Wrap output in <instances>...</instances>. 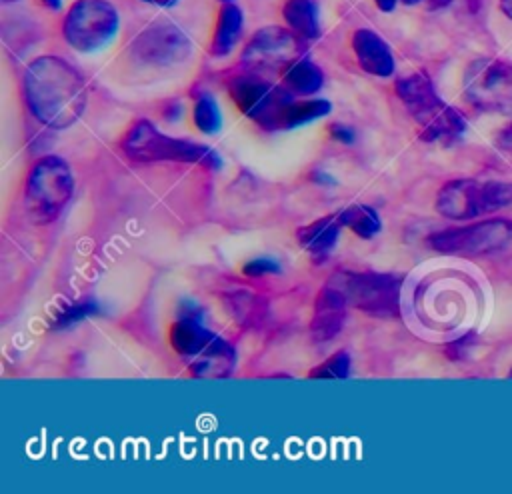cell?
Instances as JSON below:
<instances>
[{
	"instance_id": "16",
	"label": "cell",
	"mask_w": 512,
	"mask_h": 494,
	"mask_svg": "<svg viewBox=\"0 0 512 494\" xmlns=\"http://www.w3.org/2000/svg\"><path fill=\"white\" fill-rule=\"evenodd\" d=\"M244 26V14L234 2H224L218 14V24L212 40V54L226 56L236 46Z\"/></svg>"
},
{
	"instance_id": "20",
	"label": "cell",
	"mask_w": 512,
	"mask_h": 494,
	"mask_svg": "<svg viewBox=\"0 0 512 494\" xmlns=\"http://www.w3.org/2000/svg\"><path fill=\"white\" fill-rule=\"evenodd\" d=\"M332 110L328 100H306V102H288L280 114L278 128H296L326 116Z\"/></svg>"
},
{
	"instance_id": "11",
	"label": "cell",
	"mask_w": 512,
	"mask_h": 494,
	"mask_svg": "<svg viewBox=\"0 0 512 494\" xmlns=\"http://www.w3.org/2000/svg\"><path fill=\"white\" fill-rule=\"evenodd\" d=\"M130 52L144 64L170 66L182 62L192 52L190 38L172 22L158 20L146 26L130 44Z\"/></svg>"
},
{
	"instance_id": "33",
	"label": "cell",
	"mask_w": 512,
	"mask_h": 494,
	"mask_svg": "<svg viewBox=\"0 0 512 494\" xmlns=\"http://www.w3.org/2000/svg\"><path fill=\"white\" fill-rule=\"evenodd\" d=\"M4 4H10V2H16V0H2Z\"/></svg>"
},
{
	"instance_id": "29",
	"label": "cell",
	"mask_w": 512,
	"mask_h": 494,
	"mask_svg": "<svg viewBox=\"0 0 512 494\" xmlns=\"http://www.w3.org/2000/svg\"><path fill=\"white\" fill-rule=\"evenodd\" d=\"M500 10L512 20V0H500Z\"/></svg>"
},
{
	"instance_id": "13",
	"label": "cell",
	"mask_w": 512,
	"mask_h": 494,
	"mask_svg": "<svg viewBox=\"0 0 512 494\" xmlns=\"http://www.w3.org/2000/svg\"><path fill=\"white\" fill-rule=\"evenodd\" d=\"M292 30L280 26L260 28L244 48L242 62L250 70H274L290 66L298 54V42Z\"/></svg>"
},
{
	"instance_id": "31",
	"label": "cell",
	"mask_w": 512,
	"mask_h": 494,
	"mask_svg": "<svg viewBox=\"0 0 512 494\" xmlns=\"http://www.w3.org/2000/svg\"><path fill=\"white\" fill-rule=\"evenodd\" d=\"M46 6H50L52 10H60V6H62V0H42Z\"/></svg>"
},
{
	"instance_id": "15",
	"label": "cell",
	"mask_w": 512,
	"mask_h": 494,
	"mask_svg": "<svg viewBox=\"0 0 512 494\" xmlns=\"http://www.w3.org/2000/svg\"><path fill=\"white\" fill-rule=\"evenodd\" d=\"M346 306L348 304L344 296L330 284L318 294L314 304L312 324H310V330L316 340H330L342 330V324L346 318Z\"/></svg>"
},
{
	"instance_id": "26",
	"label": "cell",
	"mask_w": 512,
	"mask_h": 494,
	"mask_svg": "<svg viewBox=\"0 0 512 494\" xmlns=\"http://www.w3.org/2000/svg\"><path fill=\"white\" fill-rule=\"evenodd\" d=\"M330 136L342 144H352L354 142V130L346 124H332L330 126Z\"/></svg>"
},
{
	"instance_id": "8",
	"label": "cell",
	"mask_w": 512,
	"mask_h": 494,
	"mask_svg": "<svg viewBox=\"0 0 512 494\" xmlns=\"http://www.w3.org/2000/svg\"><path fill=\"white\" fill-rule=\"evenodd\" d=\"M512 202V184L506 182H478L452 180L442 186L436 196V210L454 220L476 218L494 212Z\"/></svg>"
},
{
	"instance_id": "4",
	"label": "cell",
	"mask_w": 512,
	"mask_h": 494,
	"mask_svg": "<svg viewBox=\"0 0 512 494\" xmlns=\"http://www.w3.org/2000/svg\"><path fill=\"white\" fill-rule=\"evenodd\" d=\"M170 342L198 378H222L234 366L232 346L194 318L178 320L170 330Z\"/></svg>"
},
{
	"instance_id": "34",
	"label": "cell",
	"mask_w": 512,
	"mask_h": 494,
	"mask_svg": "<svg viewBox=\"0 0 512 494\" xmlns=\"http://www.w3.org/2000/svg\"><path fill=\"white\" fill-rule=\"evenodd\" d=\"M222 2H234V0H222Z\"/></svg>"
},
{
	"instance_id": "5",
	"label": "cell",
	"mask_w": 512,
	"mask_h": 494,
	"mask_svg": "<svg viewBox=\"0 0 512 494\" xmlns=\"http://www.w3.org/2000/svg\"><path fill=\"white\" fill-rule=\"evenodd\" d=\"M74 192L70 166L60 156L40 158L26 180V210L36 222L54 220Z\"/></svg>"
},
{
	"instance_id": "32",
	"label": "cell",
	"mask_w": 512,
	"mask_h": 494,
	"mask_svg": "<svg viewBox=\"0 0 512 494\" xmlns=\"http://www.w3.org/2000/svg\"><path fill=\"white\" fill-rule=\"evenodd\" d=\"M400 2H404V4H408V6H412V4H416V2H420V0H400Z\"/></svg>"
},
{
	"instance_id": "1",
	"label": "cell",
	"mask_w": 512,
	"mask_h": 494,
	"mask_svg": "<svg viewBox=\"0 0 512 494\" xmlns=\"http://www.w3.org/2000/svg\"><path fill=\"white\" fill-rule=\"evenodd\" d=\"M24 94L34 118L50 128L72 126L86 108L84 78L58 56H42L26 68Z\"/></svg>"
},
{
	"instance_id": "7",
	"label": "cell",
	"mask_w": 512,
	"mask_h": 494,
	"mask_svg": "<svg viewBox=\"0 0 512 494\" xmlns=\"http://www.w3.org/2000/svg\"><path fill=\"white\" fill-rule=\"evenodd\" d=\"M334 286L348 306L372 314L394 316L400 304V280L392 274L380 272H338L332 276Z\"/></svg>"
},
{
	"instance_id": "14",
	"label": "cell",
	"mask_w": 512,
	"mask_h": 494,
	"mask_svg": "<svg viewBox=\"0 0 512 494\" xmlns=\"http://www.w3.org/2000/svg\"><path fill=\"white\" fill-rule=\"evenodd\" d=\"M352 48L362 70L374 76H390L394 72V56L388 44L368 28H360L352 36Z\"/></svg>"
},
{
	"instance_id": "12",
	"label": "cell",
	"mask_w": 512,
	"mask_h": 494,
	"mask_svg": "<svg viewBox=\"0 0 512 494\" xmlns=\"http://www.w3.org/2000/svg\"><path fill=\"white\" fill-rule=\"evenodd\" d=\"M230 94L236 106L248 118L260 122L266 128H278L280 114L290 102V96L282 88L270 86L254 74L238 76L236 80H232Z\"/></svg>"
},
{
	"instance_id": "3",
	"label": "cell",
	"mask_w": 512,
	"mask_h": 494,
	"mask_svg": "<svg viewBox=\"0 0 512 494\" xmlns=\"http://www.w3.org/2000/svg\"><path fill=\"white\" fill-rule=\"evenodd\" d=\"M122 150L138 162H186L220 168L222 160L210 146L172 138L156 130L148 120H138L124 136Z\"/></svg>"
},
{
	"instance_id": "28",
	"label": "cell",
	"mask_w": 512,
	"mask_h": 494,
	"mask_svg": "<svg viewBox=\"0 0 512 494\" xmlns=\"http://www.w3.org/2000/svg\"><path fill=\"white\" fill-rule=\"evenodd\" d=\"M396 2H398V0H376L378 8L384 10V12H390V10L396 6Z\"/></svg>"
},
{
	"instance_id": "22",
	"label": "cell",
	"mask_w": 512,
	"mask_h": 494,
	"mask_svg": "<svg viewBox=\"0 0 512 494\" xmlns=\"http://www.w3.org/2000/svg\"><path fill=\"white\" fill-rule=\"evenodd\" d=\"M100 312V306L96 300L92 298H84V300H78V302H72L68 306H64L62 310H58L54 314V320H52V328L54 330H68L72 326H76L78 322H84L86 318L94 316Z\"/></svg>"
},
{
	"instance_id": "24",
	"label": "cell",
	"mask_w": 512,
	"mask_h": 494,
	"mask_svg": "<svg viewBox=\"0 0 512 494\" xmlns=\"http://www.w3.org/2000/svg\"><path fill=\"white\" fill-rule=\"evenodd\" d=\"M350 374V356L348 352H336L326 362L310 372V378H348Z\"/></svg>"
},
{
	"instance_id": "25",
	"label": "cell",
	"mask_w": 512,
	"mask_h": 494,
	"mask_svg": "<svg viewBox=\"0 0 512 494\" xmlns=\"http://www.w3.org/2000/svg\"><path fill=\"white\" fill-rule=\"evenodd\" d=\"M244 274L248 276H262V274H276L280 272V264L272 258H256L244 264Z\"/></svg>"
},
{
	"instance_id": "6",
	"label": "cell",
	"mask_w": 512,
	"mask_h": 494,
	"mask_svg": "<svg viewBox=\"0 0 512 494\" xmlns=\"http://www.w3.org/2000/svg\"><path fill=\"white\" fill-rule=\"evenodd\" d=\"M118 12L108 0H76L64 16L62 34L78 52H98L118 32Z\"/></svg>"
},
{
	"instance_id": "18",
	"label": "cell",
	"mask_w": 512,
	"mask_h": 494,
	"mask_svg": "<svg viewBox=\"0 0 512 494\" xmlns=\"http://www.w3.org/2000/svg\"><path fill=\"white\" fill-rule=\"evenodd\" d=\"M282 16L288 28L302 40H314L320 34L318 6L314 0H286Z\"/></svg>"
},
{
	"instance_id": "27",
	"label": "cell",
	"mask_w": 512,
	"mask_h": 494,
	"mask_svg": "<svg viewBox=\"0 0 512 494\" xmlns=\"http://www.w3.org/2000/svg\"><path fill=\"white\" fill-rule=\"evenodd\" d=\"M312 180H316V182H320V184H334V178L328 176V174L322 172V170H316V172L312 174Z\"/></svg>"
},
{
	"instance_id": "17",
	"label": "cell",
	"mask_w": 512,
	"mask_h": 494,
	"mask_svg": "<svg viewBox=\"0 0 512 494\" xmlns=\"http://www.w3.org/2000/svg\"><path fill=\"white\" fill-rule=\"evenodd\" d=\"M340 218L338 216H326L320 218L304 228L298 230V240L300 244L310 252V254H328L334 244L338 242V234H340Z\"/></svg>"
},
{
	"instance_id": "2",
	"label": "cell",
	"mask_w": 512,
	"mask_h": 494,
	"mask_svg": "<svg viewBox=\"0 0 512 494\" xmlns=\"http://www.w3.org/2000/svg\"><path fill=\"white\" fill-rule=\"evenodd\" d=\"M396 94L420 124V134L428 142H452L466 128L458 110L450 108L436 94L434 84L422 72H414L396 82Z\"/></svg>"
},
{
	"instance_id": "30",
	"label": "cell",
	"mask_w": 512,
	"mask_h": 494,
	"mask_svg": "<svg viewBox=\"0 0 512 494\" xmlns=\"http://www.w3.org/2000/svg\"><path fill=\"white\" fill-rule=\"evenodd\" d=\"M142 2H148V4H154V6H172L178 0H142Z\"/></svg>"
},
{
	"instance_id": "19",
	"label": "cell",
	"mask_w": 512,
	"mask_h": 494,
	"mask_svg": "<svg viewBox=\"0 0 512 494\" xmlns=\"http://www.w3.org/2000/svg\"><path fill=\"white\" fill-rule=\"evenodd\" d=\"M324 74L308 58H296L284 70V86L294 94H314L322 88Z\"/></svg>"
},
{
	"instance_id": "10",
	"label": "cell",
	"mask_w": 512,
	"mask_h": 494,
	"mask_svg": "<svg viewBox=\"0 0 512 494\" xmlns=\"http://www.w3.org/2000/svg\"><path fill=\"white\" fill-rule=\"evenodd\" d=\"M512 224L504 220H484L462 228L442 230L430 236V246L442 254L476 256L492 252L508 242Z\"/></svg>"
},
{
	"instance_id": "23",
	"label": "cell",
	"mask_w": 512,
	"mask_h": 494,
	"mask_svg": "<svg viewBox=\"0 0 512 494\" xmlns=\"http://www.w3.org/2000/svg\"><path fill=\"white\" fill-rule=\"evenodd\" d=\"M194 124L204 134H216L222 128V112L210 94H202L194 104Z\"/></svg>"
},
{
	"instance_id": "21",
	"label": "cell",
	"mask_w": 512,
	"mask_h": 494,
	"mask_svg": "<svg viewBox=\"0 0 512 494\" xmlns=\"http://www.w3.org/2000/svg\"><path fill=\"white\" fill-rule=\"evenodd\" d=\"M342 226H348L360 238H372L380 232L382 224L374 208L366 204H352L338 214Z\"/></svg>"
},
{
	"instance_id": "9",
	"label": "cell",
	"mask_w": 512,
	"mask_h": 494,
	"mask_svg": "<svg viewBox=\"0 0 512 494\" xmlns=\"http://www.w3.org/2000/svg\"><path fill=\"white\" fill-rule=\"evenodd\" d=\"M464 94L480 110L512 114V66L476 60L464 74Z\"/></svg>"
},
{
	"instance_id": "35",
	"label": "cell",
	"mask_w": 512,
	"mask_h": 494,
	"mask_svg": "<svg viewBox=\"0 0 512 494\" xmlns=\"http://www.w3.org/2000/svg\"><path fill=\"white\" fill-rule=\"evenodd\" d=\"M510 376H512V370H510Z\"/></svg>"
}]
</instances>
